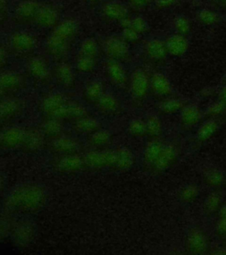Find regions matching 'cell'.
I'll use <instances>...</instances> for the list:
<instances>
[{
	"instance_id": "8d00e7d4",
	"label": "cell",
	"mask_w": 226,
	"mask_h": 255,
	"mask_svg": "<svg viewBox=\"0 0 226 255\" xmlns=\"http://www.w3.org/2000/svg\"><path fill=\"white\" fill-rule=\"evenodd\" d=\"M223 196L219 191H213L207 197L203 209L207 215H213L219 213L220 207H222Z\"/></svg>"
},
{
	"instance_id": "b9f144b4",
	"label": "cell",
	"mask_w": 226,
	"mask_h": 255,
	"mask_svg": "<svg viewBox=\"0 0 226 255\" xmlns=\"http://www.w3.org/2000/svg\"><path fill=\"white\" fill-rule=\"evenodd\" d=\"M96 59L78 55L76 60V70L82 74H89L95 70Z\"/></svg>"
},
{
	"instance_id": "816d5d0a",
	"label": "cell",
	"mask_w": 226,
	"mask_h": 255,
	"mask_svg": "<svg viewBox=\"0 0 226 255\" xmlns=\"http://www.w3.org/2000/svg\"><path fill=\"white\" fill-rule=\"evenodd\" d=\"M179 0H155V5L158 9H168L174 6Z\"/></svg>"
},
{
	"instance_id": "8fae6325",
	"label": "cell",
	"mask_w": 226,
	"mask_h": 255,
	"mask_svg": "<svg viewBox=\"0 0 226 255\" xmlns=\"http://www.w3.org/2000/svg\"><path fill=\"white\" fill-rule=\"evenodd\" d=\"M179 147L175 143H164L158 158L151 167V170H153L155 173H162L165 171L172 165H174L179 158Z\"/></svg>"
},
{
	"instance_id": "ffe728a7",
	"label": "cell",
	"mask_w": 226,
	"mask_h": 255,
	"mask_svg": "<svg viewBox=\"0 0 226 255\" xmlns=\"http://www.w3.org/2000/svg\"><path fill=\"white\" fill-rule=\"evenodd\" d=\"M23 111V103L19 99L10 98L0 101V125L17 118Z\"/></svg>"
},
{
	"instance_id": "11a10c76",
	"label": "cell",
	"mask_w": 226,
	"mask_h": 255,
	"mask_svg": "<svg viewBox=\"0 0 226 255\" xmlns=\"http://www.w3.org/2000/svg\"><path fill=\"white\" fill-rule=\"evenodd\" d=\"M219 100H221L226 105V85L223 86L220 89V91L219 92Z\"/></svg>"
},
{
	"instance_id": "4dcf8cb0",
	"label": "cell",
	"mask_w": 226,
	"mask_h": 255,
	"mask_svg": "<svg viewBox=\"0 0 226 255\" xmlns=\"http://www.w3.org/2000/svg\"><path fill=\"white\" fill-rule=\"evenodd\" d=\"M103 93L104 87L103 83L99 80H90L84 87L82 97L87 103L95 105Z\"/></svg>"
},
{
	"instance_id": "d6a6232c",
	"label": "cell",
	"mask_w": 226,
	"mask_h": 255,
	"mask_svg": "<svg viewBox=\"0 0 226 255\" xmlns=\"http://www.w3.org/2000/svg\"><path fill=\"white\" fill-rule=\"evenodd\" d=\"M219 128V124L218 121L210 118L200 125L196 133V139L199 141V143H205L211 139L212 136H214Z\"/></svg>"
},
{
	"instance_id": "7402d4cb",
	"label": "cell",
	"mask_w": 226,
	"mask_h": 255,
	"mask_svg": "<svg viewBox=\"0 0 226 255\" xmlns=\"http://www.w3.org/2000/svg\"><path fill=\"white\" fill-rule=\"evenodd\" d=\"M96 109L104 116H113L119 114L121 105L119 99L111 92H104L99 100L95 103Z\"/></svg>"
},
{
	"instance_id": "1f68e13d",
	"label": "cell",
	"mask_w": 226,
	"mask_h": 255,
	"mask_svg": "<svg viewBox=\"0 0 226 255\" xmlns=\"http://www.w3.org/2000/svg\"><path fill=\"white\" fill-rule=\"evenodd\" d=\"M39 129L46 138L55 139L64 135L63 122L53 118H47L41 124Z\"/></svg>"
},
{
	"instance_id": "74e56055",
	"label": "cell",
	"mask_w": 226,
	"mask_h": 255,
	"mask_svg": "<svg viewBox=\"0 0 226 255\" xmlns=\"http://www.w3.org/2000/svg\"><path fill=\"white\" fill-rule=\"evenodd\" d=\"M146 127H147V135L151 139L159 138L163 134V123L158 116L151 115L147 117Z\"/></svg>"
},
{
	"instance_id": "83f0119b",
	"label": "cell",
	"mask_w": 226,
	"mask_h": 255,
	"mask_svg": "<svg viewBox=\"0 0 226 255\" xmlns=\"http://www.w3.org/2000/svg\"><path fill=\"white\" fill-rule=\"evenodd\" d=\"M135 157L134 152L127 147L115 149V159L113 168L117 171H127L135 165Z\"/></svg>"
},
{
	"instance_id": "c3c4849f",
	"label": "cell",
	"mask_w": 226,
	"mask_h": 255,
	"mask_svg": "<svg viewBox=\"0 0 226 255\" xmlns=\"http://www.w3.org/2000/svg\"><path fill=\"white\" fill-rule=\"evenodd\" d=\"M122 37L128 44H135L139 41L141 35L134 30L131 27L122 28Z\"/></svg>"
},
{
	"instance_id": "52a82bcc",
	"label": "cell",
	"mask_w": 226,
	"mask_h": 255,
	"mask_svg": "<svg viewBox=\"0 0 226 255\" xmlns=\"http://www.w3.org/2000/svg\"><path fill=\"white\" fill-rule=\"evenodd\" d=\"M103 52H105L108 59L118 60L122 63L131 56L129 44L122 36L108 37L103 44Z\"/></svg>"
},
{
	"instance_id": "e0dca14e",
	"label": "cell",
	"mask_w": 226,
	"mask_h": 255,
	"mask_svg": "<svg viewBox=\"0 0 226 255\" xmlns=\"http://www.w3.org/2000/svg\"><path fill=\"white\" fill-rule=\"evenodd\" d=\"M53 167L57 171L63 174H75L86 166L83 157H80L79 154H72L59 156L53 162Z\"/></svg>"
},
{
	"instance_id": "f1b7e54d",
	"label": "cell",
	"mask_w": 226,
	"mask_h": 255,
	"mask_svg": "<svg viewBox=\"0 0 226 255\" xmlns=\"http://www.w3.org/2000/svg\"><path fill=\"white\" fill-rule=\"evenodd\" d=\"M45 136L40 129H28L21 149L28 152H36L42 150L45 143Z\"/></svg>"
},
{
	"instance_id": "60d3db41",
	"label": "cell",
	"mask_w": 226,
	"mask_h": 255,
	"mask_svg": "<svg viewBox=\"0 0 226 255\" xmlns=\"http://www.w3.org/2000/svg\"><path fill=\"white\" fill-rule=\"evenodd\" d=\"M200 190L197 185L194 183L187 184L183 186L179 192V199L183 203L190 204L193 203L198 198Z\"/></svg>"
},
{
	"instance_id": "f907efd6",
	"label": "cell",
	"mask_w": 226,
	"mask_h": 255,
	"mask_svg": "<svg viewBox=\"0 0 226 255\" xmlns=\"http://www.w3.org/2000/svg\"><path fill=\"white\" fill-rule=\"evenodd\" d=\"M9 61L8 52L4 47L0 46V73L4 72V68H6Z\"/></svg>"
},
{
	"instance_id": "ba28073f",
	"label": "cell",
	"mask_w": 226,
	"mask_h": 255,
	"mask_svg": "<svg viewBox=\"0 0 226 255\" xmlns=\"http://www.w3.org/2000/svg\"><path fill=\"white\" fill-rule=\"evenodd\" d=\"M10 237L17 247H27L36 237V226L28 220L19 221L13 224Z\"/></svg>"
},
{
	"instance_id": "ee69618b",
	"label": "cell",
	"mask_w": 226,
	"mask_h": 255,
	"mask_svg": "<svg viewBox=\"0 0 226 255\" xmlns=\"http://www.w3.org/2000/svg\"><path fill=\"white\" fill-rule=\"evenodd\" d=\"M198 20L201 23L206 26H211L219 22L220 17L217 12L210 9H203L197 14Z\"/></svg>"
},
{
	"instance_id": "d4e9b609",
	"label": "cell",
	"mask_w": 226,
	"mask_h": 255,
	"mask_svg": "<svg viewBox=\"0 0 226 255\" xmlns=\"http://www.w3.org/2000/svg\"><path fill=\"white\" fill-rule=\"evenodd\" d=\"M103 15L110 21L121 23L128 16V8L119 1H111L104 4L102 9Z\"/></svg>"
},
{
	"instance_id": "7dc6e473",
	"label": "cell",
	"mask_w": 226,
	"mask_h": 255,
	"mask_svg": "<svg viewBox=\"0 0 226 255\" xmlns=\"http://www.w3.org/2000/svg\"><path fill=\"white\" fill-rule=\"evenodd\" d=\"M129 27H131L141 36L147 33L149 30V24H148L147 20H145L142 16H136V17L131 18V23Z\"/></svg>"
},
{
	"instance_id": "484cf974",
	"label": "cell",
	"mask_w": 226,
	"mask_h": 255,
	"mask_svg": "<svg viewBox=\"0 0 226 255\" xmlns=\"http://www.w3.org/2000/svg\"><path fill=\"white\" fill-rule=\"evenodd\" d=\"M203 118V112L194 104L186 105L180 111V124L185 128H193L197 126Z\"/></svg>"
},
{
	"instance_id": "5b68a950",
	"label": "cell",
	"mask_w": 226,
	"mask_h": 255,
	"mask_svg": "<svg viewBox=\"0 0 226 255\" xmlns=\"http://www.w3.org/2000/svg\"><path fill=\"white\" fill-rule=\"evenodd\" d=\"M27 73L37 84L45 85L53 78V72L48 60L42 56L31 57L27 62Z\"/></svg>"
},
{
	"instance_id": "680465c9",
	"label": "cell",
	"mask_w": 226,
	"mask_h": 255,
	"mask_svg": "<svg viewBox=\"0 0 226 255\" xmlns=\"http://www.w3.org/2000/svg\"><path fill=\"white\" fill-rule=\"evenodd\" d=\"M7 93L4 92V90H3L2 88L0 87V101L5 99V97H7Z\"/></svg>"
},
{
	"instance_id": "f546056e",
	"label": "cell",
	"mask_w": 226,
	"mask_h": 255,
	"mask_svg": "<svg viewBox=\"0 0 226 255\" xmlns=\"http://www.w3.org/2000/svg\"><path fill=\"white\" fill-rule=\"evenodd\" d=\"M163 144L164 143L159 138L151 139L148 142L143 151V163L148 168L151 169L153 164L155 163L163 149Z\"/></svg>"
},
{
	"instance_id": "f6af8a7d",
	"label": "cell",
	"mask_w": 226,
	"mask_h": 255,
	"mask_svg": "<svg viewBox=\"0 0 226 255\" xmlns=\"http://www.w3.org/2000/svg\"><path fill=\"white\" fill-rule=\"evenodd\" d=\"M224 115H226V105L221 100L215 101L207 108L206 116L209 118L216 119Z\"/></svg>"
},
{
	"instance_id": "6125c7cd",
	"label": "cell",
	"mask_w": 226,
	"mask_h": 255,
	"mask_svg": "<svg viewBox=\"0 0 226 255\" xmlns=\"http://www.w3.org/2000/svg\"><path fill=\"white\" fill-rule=\"evenodd\" d=\"M213 2H216V3H219V2H222V0H212Z\"/></svg>"
},
{
	"instance_id": "9a60e30c",
	"label": "cell",
	"mask_w": 226,
	"mask_h": 255,
	"mask_svg": "<svg viewBox=\"0 0 226 255\" xmlns=\"http://www.w3.org/2000/svg\"><path fill=\"white\" fill-rule=\"evenodd\" d=\"M60 22V15L56 7L50 4H41L35 22L38 28L53 29Z\"/></svg>"
},
{
	"instance_id": "6f0895ef",
	"label": "cell",
	"mask_w": 226,
	"mask_h": 255,
	"mask_svg": "<svg viewBox=\"0 0 226 255\" xmlns=\"http://www.w3.org/2000/svg\"><path fill=\"white\" fill-rule=\"evenodd\" d=\"M5 187V178L4 175L0 173V194L3 192Z\"/></svg>"
},
{
	"instance_id": "d6986e66",
	"label": "cell",
	"mask_w": 226,
	"mask_h": 255,
	"mask_svg": "<svg viewBox=\"0 0 226 255\" xmlns=\"http://www.w3.org/2000/svg\"><path fill=\"white\" fill-rule=\"evenodd\" d=\"M26 86V79L21 74L14 71L0 73V87L8 95L20 92Z\"/></svg>"
},
{
	"instance_id": "d590c367",
	"label": "cell",
	"mask_w": 226,
	"mask_h": 255,
	"mask_svg": "<svg viewBox=\"0 0 226 255\" xmlns=\"http://www.w3.org/2000/svg\"><path fill=\"white\" fill-rule=\"evenodd\" d=\"M203 181L210 187L220 188L226 183V176L221 170L211 167L203 173Z\"/></svg>"
},
{
	"instance_id": "e575fe53",
	"label": "cell",
	"mask_w": 226,
	"mask_h": 255,
	"mask_svg": "<svg viewBox=\"0 0 226 255\" xmlns=\"http://www.w3.org/2000/svg\"><path fill=\"white\" fill-rule=\"evenodd\" d=\"M186 106L185 102L181 99L177 98H165L163 99L158 105L159 111L163 115H175L177 113H180L183 108Z\"/></svg>"
},
{
	"instance_id": "94428289",
	"label": "cell",
	"mask_w": 226,
	"mask_h": 255,
	"mask_svg": "<svg viewBox=\"0 0 226 255\" xmlns=\"http://www.w3.org/2000/svg\"><path fill=\"white\" fill-rule=\"evenodd\" d=\"M223 82H224L225 84H226V74H225V76H224V77H223Z\"/></svg>"
},
{
	"instance_id": "681fc988",
	"label": "cell",
	"mask_w": 226,
	"mask_h": 255,
	"mask_svg": "<svg viewBox=\"0 0 226 255\" xmlns=\"http://www.w3.org/2000/svg\"><path fill=\"white\" fill-rule=\"evenodd\" d=\"M216 232L221 239H226V220L219 218L216 223Z\"/></svg>"
},
{
	"instance_id": "30bf717a",
	"label": "cell",
	"mask_w": 226,
	"mask_h": 255,
	"mask_svg": "<svg viewBox=\"0 0 226 255\" xmlns=\"http://www.w3.org/2000/svg\"><path fill=\"white\" fill-rule=\"evenodd\" d=\"M10 48L20 55L30 54L36 46V38L26 31H16L9 37Z\"/></svg>"
},
{
	"instance_id": "9f6ffc18",
	"label": "cell",
	"mask_w": 226,
	"mask_h": 255,
	"mask_svg": "<svg viewBox=\"0 0 226 255\" xmlns=\"http://www.w3.org/2000/svg\"><path fill=\"white\" fill-rule=\"evenodd\" d=\"M219 218L226 220V205L220 207L219 211Z\"/></svg>"
},
{
	"instance_id": "2e32d148",
	"label": "cell",
	"mask_w": 226,
	"mask_h": 255,
	"mask_svg": "<svg viewBox=\"0 0 226 255\" xmlns=\"http://www.w3.org/2000/svg\"><path fill=\"white\" fill-rule=\"evenodd\" d=\"M187 252L193 255H203L209 249V240L206 234L199 228L191 229L186 239Z\"/></svg>"
},
{
	"instance_id": "6da1fadb",
	"label": "cell",
	"mask_w": 226,
	"mask_h": 255,
	"mask_svg": "<svg viewBox=\"0 0 226 255\" xmlns=\"http://www.w3.org/2000/svg\"><path fill=\"white\" fill-rule=\"evenodd\" d=\"M47 201L46 191L37 184H23L16 187L4 201L8 215H32L44 208Z\"/></svg>"
},
{
	"instance_id": "7bdbcfd3",
	"label": "cell",
	"mask_w": 226,
	"mask_h": 255,
	"mask_svg": "<svg viewBox=\"0 0 226 255\" xmlns=\"http://www.w3.org/2000/svg\"><path fill=\"white\" fill-rule=\"evenodd\" d=\"M175 31L177 34L187 36L191 31L192 24L187 16H177L173 20Z\"/></svg>"
},
{
	"instance_id": "bcb514c9",
	"label": "cell",
	"mask_w": 226,
	"mask_h": 255,
	"mask_svg": "<svg viewBox=\"0 0 226 255\" xmlns=\"http://www.w3.org/2000/svg\"><path fill=\"white\" fill-rule=\"evenodd\" d=\"M13 224L14 223L11 221L7 214L4 216H0V240L11 236Z\"/></svg>"
},
{
	"instance_id": "5bb4252c",
	"label": "cell",
	"mask_w": 226,
	"mask_h": 255,
	"mask_svg": "<svg viewBox=\"0 0 226 255\" xmlns=\"http://www.w3.org/2000/svg\"><path fill=\"white\" fill-rule=\"evenodd\" d=\"M27 129L20 127L7 128L0 132V148L6 150H14L23 144Z\"/></svg>"
},
{
	"instance_id": "4fadbf2b",
	"label": "cell",
	"mask_w": 226,
	"mask_h": 255,
	"mask_svg": "<svg viewBox=\"0 0 226 255\" xmlns=\"http://www.w3.org/2000/svg\"><path fill=\"white\" fill-rule=\"evenodd\" d=\"M53 72L56 83L64 90H73L76 86V74L75 68L68 62H60Z\"/></svg>"
},
{
	"instance_id": "836d02e7",
	"label": "cell",
	"mask_w": 226,
	"mask_h": 255,
	"mask_svg": "<svg viewBox=\"0 0 226 255\" xmlns=\"http://www.w3.org/2000/svg\"><path fill=\"white\" fill-rule=\"evenodd\" d=\"M112 139L113 137L111 132L102 128L88 135L87 142L95 149H104L111 144Z\"/></svg>"
},
{
	"instance_id": "be15d7a7",
	"label": "cell",
	"mask_w": 226,
	"mask_h": 255,
	"mask_svg": "<svg viewBox=\"0 0 226 255\" xmlns=\"http://www.w3.org/2000/svg\"><path fill=\"white\" fill-rule=\"evenodd\" d=\"M222 2L226 5V0H222Z\"/></svg>"
},
{
	"instance_id": "cb8c5ba5",
	"label": "cell",
	"mask_w": 226,
	"mask_h": 255,
	"mask_svg": "<svg viewBox=\"0 0 226 255\" xmlns=\"http://www.w3.org/2000/svg\"><path fill=\"white\" fill-rule=\"evenodd\" d=\"M165 44L169 55L176 58L185 55L189 49V41L187 36L177 33L168 36L165 40Z\"/></svg>"
},
{
	"instance_id": "4316f807",
	"label": "cell",
	"mask_w": 226,
	"mask_h": 255,
	"mask_svg": "<svg viewBox=\"0 0 226 255\" xmlns=\"http://www.w3.org/2000/svg\"><path fill=\"white\" fill-rule=\"evenodd\" d=\"M72 127L77 134L89 135L100 128H102L103 126L99 120L88 115L73 122Z\"/></svg>"
},
{
	"instance_id": "91938a15",
	"label": "cell",
	"mask_w": 226,
	"mask_h": 255,
	"mask_svg": "<svg viewBox=\"0 0 226 255\" xmlns=\"http://www.w3.org/2000/svg\"><path fill=\"white\" fill-rule=\"evenodd\" d=\"M87 1V3L89 4H91V5H93V4H96L98 2H99L100 0H86Z\"/></svg>"
},
{
	"instance_id": "3957f363",
	"label": "cell",
	"mask_w": 226,
	"mask_h": 255,
	"mask_svg": "<svg viewBox=\"0 0 226 255\" xmlns=\"http://www.w3.org/2000/svg\"><path fill=\"white\" fill-rule=\"evenodd\" d=\"M78 31V26L74 20H65L52 29L51 36L48 37L45 49L48 55L56 60H61L68 54L72 43Z\"/></svg>"
},
{
	"instance_id": "7c38bea8",
	"label": "cell",
	"mask_w": 226,
	"mask_h": 255,
	"mask_svg": "<svg viewBox=\"0 0 226 255\" xmlns=\"http://www.w3.org/2000/svg\"><path fill=\"white\" fill-rule=\"evenodd\" d=\"M82 145L79 140L70 135H62L52 140L50 149L58 156L79 154Z\"/></svg>"
},
{
	"instance_id": "7a4b0ae2",
	"label": "cell",
	"mask_w": 226,
	"mask_h": 255,
	"mask_svg": "<svg viewBox=\"0 0 226 255\" xmlns=\"http://www.w3.org/2000/svg\"><path fill=\"white\" fill-rule=\"evenodd\" d=\"M40 108L47 118L60 120L62 122L70 121L73 123L88 116V111L85 106L79 101L68 99L60 92L45 96L41 101Z\"/></svg>"
},
{
	"instance_id": "db71d44e",
	"label": "cell",
	"mask_w": 226,
	"mask_h": 255,
	"mask_svg": "<svg viewBox=\"0 0 226 255\" xmlns=\"http://www.w3.org/2000/svg\"><path fill=\"white\" fill-rule=\"evenodd\" d=\"M128 1L133 7L140 9V8L145 7L146 5L150 4L151 0H128Z\"/></svg>"
},
{
	"instance_id": "44dd1931",
	"label": "cell",
	"mask_w": 226,
	"mask_h": 255,
	"mask_svg": "<svg viewBox=\"0 0 226 255\" xmlns=\"http://www.w3.org/2000/svg\"><path fill=\"white\" fill-rule=\"evenodd\" d=\"M151 92L159 98L165 99L173 94V86L164 74L155 72L151 76Z\"/></svg>"
},
{
	"instance_id": "8992f818",
	"label": "cell",
	"mask_w": 226,
	"mask_h": 255,
	"mask_svg": "<svg viewBox=\"0 0 226 255\" xmlns=\"http://www.w3.org/2000/svg\"><path fill=\"white\" fill-rule=\"evenodd\" d=\"M86 167L94 170L113 168L115 149H95L83 156Z\"/></svg>"
},
{
	"instance_id": "ac0fdd59",
	"label": "cell",
	"mask_w": 226,
	"mask_h": 255,
	"mask_svg": "<svg viewBox=\"0 0 226 255\" xmlns=\"http://www.w3.org/2000/svg\"><path fill=\"white\" fill-rule=\"evenodd\" d=\"M41 4L36 0H23L16 6L14 12L15 20L20 24L35 22L36 14Z\"/></svg>"
},
{
	"instance_id": "277c9868",
	"label": "cell",
	"mask_w": 226,
	"mask_h": 255,
	"mask_svg": "<svg viewBox=\"0 0 226 255\" xmlns=\"http://www.w3.org/2000/svg\"><path fill=\"white\" fill-rule=\"evenodd\" d=\"M128 85L132 98L136 101H143L151 92V76L144 68H135L129 77Z\"/></svg>"
},
{
	"instance_id": "f35d334b",
	"label": "cell",
	"mask_w": 226,
	"mask_h": 255,
	"mask_svg": "<svg viewBox=\"0 0 226 255\" xmlns=\"http://www.w3.org/2000/svg\"><path fill=\"white\" fill-rule=\"evenodd\" d=\"M98 52H99V47H98L97 42L94 38L88 37L81 42V44L79 45L78 55L97 59Z\"/></svg>"
},
{
	"instance_id": "f5cc1de1",
	"label": "cell",
	"mask_w": 226,
	"mask_h": 255,
	"mask_svg": "<svg viewBox=\"0 0 226 255\" xmlns=\"http://www.w3.org/2000/svg\"><path fill=\"white\" fill-rule=\"evenodd\" d=\"M8 15V0H0V23L6 20Z\"/></svg>"
},
{
	"instance_id": "ab89813d",
	"label": "cell",
	"mask_w": 226,
	"mask_h": 255,
	"mask_svg": "<svg viewBox=\"0 0 226 255\" xmlns=\"http://www.w3.org/2000/svg\"><path fill=\"white\" fill-rule=\"evenodd\" d=\"M127 131L129 133V135L137 138H142L146 136L147 135L146 121L141 118H135L132 120L127 126Z\"/></svg>"
},
{
	"instance_id": "9c48e42d",
	"label": "cell",
	"mask_w": 226,
	"mask_h": 255,
	"mask_svg": "<svg viewBox=\"0 0 226 255\" xmlns=\"http://www.w3.org/2000/svg\"><path fill=\"white\" fill-rule=\"evenodd\" d=\"M103 68L105 76L114 86L124 88L128 85L129 76L122 62L108 59L104 63Z\"/></svg>"
},
{
	"instance_id": "603a6c76",
	"label": "cell",
	"mask_w": 226,
	"mask_h": 255,
	"mask_svg": "<svg viewBox=\"0 0 226 255\" xmlns=\"http://www.w3.org/2000/svg\"><path fill=\"white\" fill-rule=\"evenodd\" d=\"M144 52L150 60L155 62H163L169 55L165 41L158 38L147 41L144 45Z\"/></svg>"
}]
</instances>
